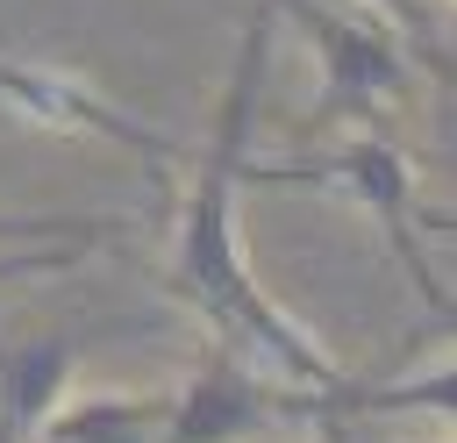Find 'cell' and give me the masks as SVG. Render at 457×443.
Segmentation results:
<instances>
[{"label": "cell", "mask_w": 457, "mask_h": 443, "mask_svg": "<svg viewBox=\"0 0 457 443\" xmlns=\"http://www.w3.org/2000/svg\"><path fill=\"white\" fill-rule=\"evenodd\" d=\"M164 393H93V400H57L29 443H157L164 422Z\"/></svg>", "instance_id": "7"}, {"label": "cell", "mask_w": 457, "mask_h": 443, "mask_svg": "<svg viewBox=\"0 0 457 443\" xmlns=\"http://www.w3.org/2000/svg\"><path fill=\"white\" fill-rule=\"evenodd\" d=\"M86 257H93V243H21V257H0V286L43 279V272H71Z\"/></svg>", "instance_id": "10"}, {"label": "cell", "mask_w": 457, "mask_h": 443, "mask_svg": "<svg viewBox=\"0 0 457 443\" xmlns=\"http://www.w3.org/2000/svg\"><path fill=\"white\" fill-rule=\"evenodd\" d=\"M79 350H86L79 329H50V336H29V343L0 350V443L36 436V422L64 400V379H71Z\"/></svg>", "instance_id": "6"}, {"label": "cell", "mask_w": 457, "mask_h": 443, "mask_svg": "<svg viewBox=\"0 0 457 443\" xmlns=\"http://www.w3.org/2000/svg\"><path fill=\"white\" fill-rule=\"evenodd\" d=\"M271 14L307 29V43L321 50V100L307 121H293V143H314L336 121H378L386 107H400L414 93V57L378 21H364V14L350 21V14H328L314 0H271Z\"/></svg>", "instance_id": "3"}, {"label": "cell", "mask_w": 457, "mask_h": 443, "mask_svg": "<svg viewBox=\"0 0 457 443\" xmlns=\"http://www.w3.org/2000/svg\"><path fill=\"white\" fill-rule=\"evenodd\" d=\"M264 64H271V0H257V14L243 21V50H236V79L221 93L214 136L193 150V179H186V207H179V264H171V293L214 329V343H228L236 357H250L257 372L328 393L343 372L336 357L250 279L243 243H236V164L250 157V121H257V93H264Z\"/></svg>", "instance_id": "1"}, {"label": "cell", "mask_w": 457, "mask_h": 443, "mask_svg": "<svg viewBox=\"0 0 457 443\" xmlns=\"http://www.w3.org/2000/svg\"><path fill=\"white\" fill-rule=\"evenodd\" d=\"M0 100H7V107H21L29 121H43V129H64V136H93V143L129 150L136 164H150V179H164V171H179V164H186V143H179V136H164V129L136 121L129 107L100 100V93H93L86 79H71V71L0 57Z\"/></svg>", "instance_id": "5"}, {"label": "cell", "mask_w": 457, "mask_h": 443, "mask_svg": "<svg viewBox=\"0 0 457 443\" xmlns=\"http://www.w3.org/2000/svg\"><path fill=\"white\" fill-rule=\"evenodd\" d=\"M271 422H314V393L271 386V372H257L250 357H236L228 343L207 336L200 372L186 379V393L157 422V443H243Z\"/></svg>", "instance_id": "4"}, {"label": "cell", "mask_w": 457, "mask_h": 443, "mask_svg": "<svg viewBox=\"0 0 457 443\" xmlns=\"http://www.w3.org/2000/svg\"><path fill=\"white\" fill-rule=\"evenodd\" d=\"M121 229L114 214H0V243H107Z\"/></svg>", "instance_id": "9"}, {"label": "cell", "mask_w": 457, "mask_h": 443, "mask_svg": "<svg viewBox=\"0 0 457 443\" xmlns=\"http://www.w3.org/2000/svg\"><path fill=\"white\" fill-rule=\"evenodd\" d=\"M236 186H343L350 200H364V207L378 214V229H386L400 272L414 279L421 307L436 314V329H450V293L436 286V272L421 264V243H414V164H407L400 143L357 136V143H343V150H328V157H293V164H257V157H243V164H236Z\"/></svg>", "instance_id": "2"}, {"label": "cell", "mask_w": 457, "mask_h": 443, "mask_svg": "<svg viewBox=\"0 0 457 443\" xmlns=\"http://www.w3.org/2000/svg\"><path fill=\"white\" fill-rule=\"evenodd\" d=\"M371 7H378L393 29L414 36V57H421L414 71H428L436 86H450V29H443V7H436V0H371Z\"/></svg>", "instance_id": "8"}]
</instances>
